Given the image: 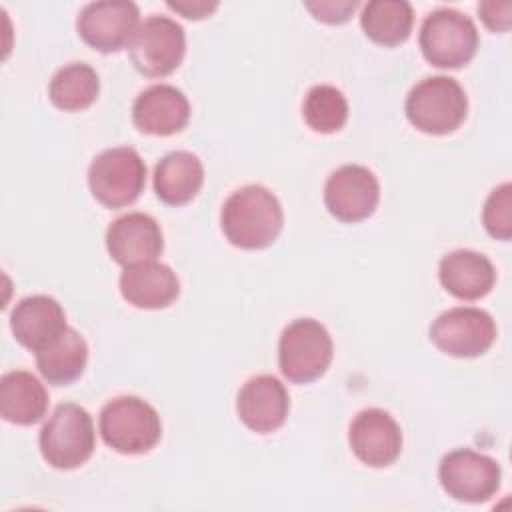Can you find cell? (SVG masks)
<instances>
[{
	"label": "cell",
	"mask_w": 512,
	"mask_h": 512,
	"mask_svg": "<svg viewBox=\"0 0 512 512\" xmlns=\"http://www.w3.org/2000/svg\"><path fill=\"white\" fill-rule=\"evenodd\" d=\"M284 212L280 200L260 184L234 190L220 210L226 240L242 250L268 248L282 232Z\"/></svg>",
	"instance_id": "1"
},
{
	"label": "cell",
	"mask_w": 512,
	"mask_h": 512,
	"mask_svg": "<svg viewBox=\"0 0 512 512\" xmlns=\"http://www.w3.org/2000/svg\"><path fill=\"white\" fill-rule=\"evenodd\" d=\"M100 436L118 454L150 452L162 438V422L152 404L138 396H116L104 404L98 420Z\"/></svg>",
	"instance_id": "2"
},
{
	"label": "cell",
	"mask_w": 512,
	"mask_h": 512,
	"mask_svg": "<svg viewBox=\"0 0 512 512\" xmlns=\"http://www.w3.org/2000/svg\"><path fill=\"white\" fill-rule=\"evenodd\" d=\"M38 446L52 468L74 470L86 464L96 448L92 416L74 402L58 404L40 430Z\"/></svg>",
	"instance_id": "3"
},
{
	"label": "cell",
	"mask_w": 512,
	"mask_h": 512,
	"mask_svg": "<svg viewBox=\"0 0 512 512\" xmlns=\"http://www.w3.org/2000/svg\"><path fill=\"white\" fill-rule=\"evenodd\" d=\"M408 122L432 136H444L460 128L468 114V98L458 80L450 76H428L406 96Z\"/></svg>",
	"instance_id": "4"
},
{
	"label": "cell",
	"mask_w": 512,
	"mask_h": 512,
	"mask_svg": "<svg viewBox=\"0 0 512 512\" xmlns=\"http://www.w3.org/2000/svg\"><path fill=\"white\" fill-rule=\"evenodd\" d=\"M334 356L332 336L314 318H296L280 334L278 366L294 384H310L326 374Z\"/></svg>",
	"instance_id": "5"
},
{
	"label": "cell",
	"mask_w": 512,
	"mask_h": 512,
	"mask_svg": "<svg viewBox=\"0 0 512 512\" xmlns=\"http://www.w3.org/2000/svg\"><path fill=\"white\" fill-rule=\"evenodd\" d=\"M422 56L436 68H462L478 50V28L466 14L454 8L432 10L418 34Z\"/></svg>",
	"instance_id": "6"
},
{
	"label": "cell",
	"mask_w": 512,
	"mask_h": 512,
	"mask_svg": "<svg viewBox=\"0 0 512 512\" xmlns=\"http://www.w3.org/2000/svg\"><path fill=\"white\" fill-rule=\"evenodd\" d=\"M146 186V164L130 146L102 150L88 168V188L104 208H124L138 200Z\"/></svg>",
	"instance_id": "7"
},
{
	"label": "cell",
	"mask_w": 512,
	"mask_h": 512,
	"mask_svg": "<svg viewBox=\"0 0 512 512\" xmlns=\"http://www.w3.org/2000/svg\"><path fill=\"white\" fill-rule=\"evenodd\" d=\"M134 68L148 78H164L172 74L184 60L186 34L184 28L168 16H148L128 46Z\"/></svg>",
	"instance_id": "8"
},
{
	"label": "cell",
	"mask_w": 512,
	"mask_h": 512,
	"mask_svg": "<svg viewBox=\"0 0 512 512\" xmlns=\"http://www.w3.org/2000/svg\"><path fill=\"white\" fill-rule=\"evenodd\" d=\"M438 480L450 498L480 504L498 492L502 470L500 464L486 454L470 448H456L440 460Z\"/></svg>",
	"instance_id": "9"
},
{
	"label": "cell",
	"mask_w": 512,
	"mask_h": 512,
	"mask_svg": "<svg viewBox=\"0 0 512 512\" xmlns=\"http://www.w3.org/2000/svg\"><path fill=\"white\" fill-rule=\"evenodd\" d=\"M430 340L448 356L476 358L494 344L496 322L482 308L456 306L436 316L430 326Z\"/></svg>",
	"instance_id": "10"
},
{
	"label": "cell",
	"mask_w": 512,
	"mask_h": 512,
	"mask_svg": "<svg viewBox=\"0 0 512 512\" xmlns=\"http://www.w3.org/2000/svg\"><path fill=\"white\" fill-rule=\"evenodd\" d=\"M140 28V12L128 0H104L86 4L78 18L76 30L80 38L102 54L128 48Z\"/></svg>",
	"instance_id": "11"
},
{
	"label": "cell",
	"mask_w": 512,
	"mask_h": 512,
	"mask_svg": "<svg viewBox=\"0 0 512 512\" xmlns=\"http://www.w3.org/2000/svg\"><path fill=\"white\" fill-rule=\"evenodd\" d=\"M380 200V184L372 170L360 164L336 168L324 186V206L340 222L354 224L374 214Z\"/></svg>",
	"instance_id": "12"
},
{
	"label": "cell",
	"mask_w": 512,
	"mask_h": 512,
	"mask_svg": "<svg viewBox=\"0 0 512 512\" xmlns=\"http://www.w3.org/2000/svg\"><path fill=\"white\" fill-rule=\"evenodd\" d=\"M348 442L354 456L370 468L394 464L402 452V430L382 408H364L350 422Z\"/></svg>",
	"instance_id": "13"
},
{
	"label": "cell",
	"mask_w": 512,
	"mask_h": 512,
	"mask_svg": "<svg viewBox=\"0 0 512 512\" xmlns=\"http://www.w3.org/2000/svg\"><path fill=\"white\" fill-rule=\"evenodd\" d=\"M290 396L272 374H258L244 382L236 398L238 418L256 434L276 432L288 418Z\"/></svg>",
	"instance_id": "14"
},
{
	"label": "cell",
	"mask_w": 512,
	"mask_h": 512,
	"mask_svg": "<svg viewBox=\"0 0 512 512\" xmlns=\"http://www.w3.org/2000/svg\"><path fill=\"white\" fill-rule=\"evenodd\" d=\"M106 250L124 268L156 260L164 250L160 224L144 212H128L108 226Z\"/></svg>",
	"instance_id": "15"
},
{
	"label": "cell",
	"mask_w": 512,
	"mask_h": 512,
	"mask_svg": "<svg viewBox=\"0 0 512 512\" xmlns=\"http://www.w3.org/2000/svg\"><path fill=\"white\" fill-rule=\"evenodd\" d=\"M188 120L190 102L172 84H152L132 104V122L142 134L172 136L184 130Z\"/></svg>",
	"instance_id": "16"
},
{
	"label": "cell",
	"mask_w": 512,
	"mask_h": 512,
	"mask_svg": "<svg viewBox=\"0 0 512 512\" xmlns=\"http://www.w3.org/2000/svg\"><path fill=\"white\" fill-rule=\"evenodd\" d=\"M66 314L58 300L46 294L22 298L10 314V330L18 344L38 352L66 328Z\"/></svg>",
	"instance_id": "17"
},
{
	"label": "cell",
	"mask_w": 512,
	"mask_h": 512,
	"mask_svg": "<svg viewBox=\"0 0 512 512\" xmlns=\"http://www.w3.org/2000/svg\"><path fill=\"white\" fill-rule=\"evenodd\" d=\"M118 284L122 298L142 310L166 308L180 294V280L176 272L158 260L126 266Z\"/></svg>",
	"instance_id": "18"
},
{
	"label": "cell",
	"mask_w": 512,
	"mask_h": 512,
	"mask_svg": "<svg viewBox=\"0 0 512 512\" xmlns=\"http://www.w3.org/2000/svg\"><path fill=\"white\" fill-rule=\"evenodd\" d=\"M440 284L458 300H480L496 284L494 264L480 252L458 248L442 256L438 266Z\"/></svg>",
	"instance_id": "19"
},
{
	"label": "cell",
	"mask_w": 512,
	"mask_h": 512,
	"mask_svg": "<svg viewBox=\"0 0 512 512\" xmlns=\"http://www.w3.org/2000/svg\"><path fill=\"white\" fill-rule=\"evenodd\" d=\"M202 184L204 166L192 152H168L154 168V192L168 206H184L192 202Z\"/></svg>",
	"instance_id": "20"
},
{
	"label": "cell",
	"mask_w": 512,
	"mask_h": 512,
	"mask_svg": "<svg viewBox=\"0 0 512 512\" xmlns=\"http://www.w3.org/2000/svg\"><path fill=\"white\" fill-rule=\"evenodd\" d=\"M48 392L44 384L26 370H10L0 378V414L16 426H30L44 418Z\"/></svg>",
	"instance_id": "21"
},
{
	"label": "cell",
	"mask_w": 512,
	"mask_h": 512,
	"mask_svg": "<svg viewBox=\"0 0 512 512\" xmlns=\"http://www.w3.org/2000/svg\"><path fill=\"white\" fill-rule=\"evenodd\" d=\"M88 362V344L74 328L66 326L50 344L36 352V366L42 378L54 386H68L78 380Z\"/></svg>",
	"instance_id": "22"
},
{
	"label": "cell",
	"mask_w": 512,
	"mask_h": 512,
	"mask_svg": "<svg viewBox=\"0 0 512 512\" xmlns=\"http://www.w3.org/2000/svg\"><path fill=\"white\" fill-rule=\"evenodd\" d=\"M364 34L380 46L404 44L414 26V10L406 0H372L360 14Z\"/></svg>",
	"instance_id": "23"
},
{
	"label": "cell",
	"mask_w": 512,
	"mask_h": 512,
	"mask_svg": "<svg viewBox=\"0 0 512 512\" xmlns=\"http://www.w3.org/2000/svg\"><path fill=\"white\" fill-rule=\"evenodd\" d=\"M100 94V78L86 62L62 66L48 84L50 102L64 112H82L90 108Z\"/></svg>",
	"instance_id": "24"
},
{
	"label": "cell",
	"mask_w": 512,
	"mask_h": 512,
	"mask_svg": "<svg viewBox=\"0 0 512 512\" xmlns=\"http://www.w3.org/2000/svg\"><path fill=\"white\" fill-rule=\"evenodd\" d=\"M302 118L314 132L334 134L348 120V102L336 86L316 84L304 96Z\"/></svg>",
	"instance_id": "25"
},
{
	"label": "cell",
	"mask_w": 512,
	"mask_h": 512,
	"mask_svg": "<svg viewBox=\"0 0 512 512\" xmlns=\"http://www.w3.org/2000/svg\"><path fill=\"white\" fill-rule=\"evenodd\" d=\"M482 224L486 232L496 240L512 238V184L504 182L496 186L482 208Z\"/></svg>",
	"instance_id": "26"
},
{
	"label": "cell",
	"mask_w": 512,
	"mask_h": 512,
	"mask_svg": "<svg viewBox=\"0 0 512 512\" xmlns=\"http://www.w3.org/2000/svg\"><path fill=\"white\" fill-rule=\"evenodd\" d=\"M306 10L314 14L316 20L326 24H342L346 22L354 10L358 8L356 0H316V2H304Z\"/></svg>",
	"instance_id": "27"
},
{
	"label": "cell",
	"mask_w": 512,
	"mask_h": 512,
	"mask_svg": "<svg viewBox=\"0 0 512 512\" xmlns=\"http://www.w3.org/2000/svg\"><path fill=\"white\" fill-rule=\"evenodd\" d=\"M478 14L484 26L492 32H506L512 24V2L486 0L478 4Z\"/></svg>",
	"instance_id": "28"
},
{
	"label": "cell",
	"mask_w": 512,
	"mask_h": 512,
	"mask_svg": "<svg viewBox=\"0 0 512 512\" xmlns=\"http://www.w3.org/2000/svg\"><path fill=\"white\" fill-rule=\"evenodd\" d=\"M166 4H168V8L176 10L178 14H182L184 18H190V20L206 18L218 8V2H206V0H176V2L168 0Z\"/></svg>",
	"instance_id": "29"
}]
</instances>
